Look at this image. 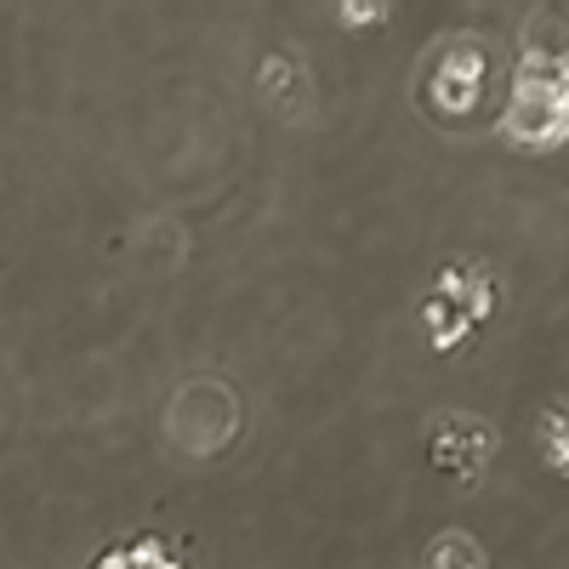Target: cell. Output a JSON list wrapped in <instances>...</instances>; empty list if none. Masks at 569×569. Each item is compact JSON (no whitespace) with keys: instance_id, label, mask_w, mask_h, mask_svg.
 Here are the masks:
<instances>
[{"instance_id":"6da1fadb","label":"cell","mask_w":569,"mask_h":569,"mask_svg":"<svg viewBox=\"0 0 569 569\" xmlns=\"http://www.w3.org/2000/svg\"><path fill=\"white\" fill-rule=\"evenodd\" d=\"M490 427L484 422H467V416H445L439 422V433H433V461L439 467H450V473H461V479H473V461H484L490 456Z\"/></svg>"},{"instance_id":"7a4b0ae2","label":"cell","mask_w":569,"mask_h":569,"mask_svg":"<svg viewBox=\"0 0 569 569\" xmlns=\"http://www.w3.org/2000/svg\"><path fill=\"white\" fill-rule=\"evenodd\" d=\"M524 57L529 63H552L569 69V12H541L524 23Z\"/></svg>"},{"instance_id":"52a82bcc","label":"cell","mask_w":569,"mask_h":569,"mask_svg":"<svg viewBox=\"0 0 569 569\" xmlns=\"http://www.w3.org/2000/svg\"><path fill=\"white\" fill-rule=\"evenodd\" d=\"M97 569H138V563H131V552H103V558H97Z\"/></svg>"},{"instance_id":"5b68a950","label":"cell","mask_w":569,"mask_h":569,"mask_svg":"<svg viewBox=\"0 0 569 569\" xmlns=\"http://www.w3.org/2000/svg\"><path fill=\"white\" fill-rule=\"evenodd\" d=\"M495 308V285L484 280V274H467V303H461V314L467 319H484Z\"/></svg>"},{"instance_id":"8992f818","label":"cell","mask_w":569,"mask_h":569,"mask_svg":"<svg viewBox=\"0 0 569 569\" xmlns=\"http://www.w3.org/2000/svg\"><path fill=\"white\" fill-rule=\"evenodd\" d=\"M160 558H165V547L154 541V535H143V541H138V547H131V563H138V569H154Z\"/></svg>"},{"instance_id":"ba28073f","label":"cell","mask_w":569,"mask_h":569,"mask_svg":"<svg viewBox=\"0 0 569 569\" xmlns=\"http://www.w3.org/2000/svg\"><path fill=\"white\" fill-rule=\"evenodd\" d=\"M154 569H183V563H177V558H160V563H154Z\"/></svg>"},{"instance_id":"3957f363","label":"cell","mask_w":569,"mask_h":569,"mask_svg":"<svg viewBox=\"0 0 569 569\" xmlns=\"http://www.w3.org/2000/svg\"><path fill=\"white\" fill-rule=\"evenodd\" d=\"M541 456H547L552 473L569 479V411H558V405L541 416Z\"/></svg>"},{"instance_id":"277c9868","label":"cell","mask_w":569,"mask_h":569,"mask_svg":"<svg viewBox=\"0 0 569 569\" xmlns=\"http://www.w3.org/2000/svg\"><path fill=\"white\" fill-rule=\"evenodd\" d=\"M427 569H479V547L467 535H439L427 552Z\"/></svg>"}]
</instances>
